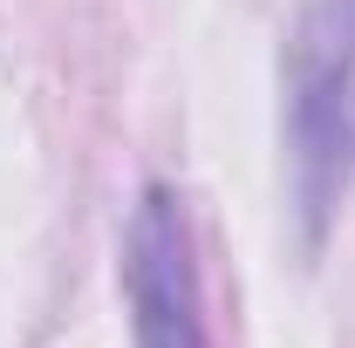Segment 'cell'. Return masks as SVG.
Wrapping results in <instances>:
<instances>
[{
	"label": "cell",
	"instance_id": "6da1fadb",
	"mask_svg": "<svg viewBox=\"0 0 355 348\" xmlns=\"http://www.w3.org/2000/svg\"><path fill=\"white\" fill-rule=\"evenodd\" d=\"M349 76H355V0H321L301 21L287 69V143H294V198L308 246L342 191V137H349Z\"/></svg>",
	"mask_w": 355,
	"mask_h": 348
},
{
	"label": "cell",
	"instance_id": "7a4b0ae2",
	"mask_svg": "<svg viewBox=\"0 0 355 348\" xmlns=\"http://www.w3.org/2000/svg\"><path fill=\"white\" fill-rule=\"evenodd\" d=\"M123 307L137 348H212L205 273L184 198L171 184H144L123 225Z\"/></svg>",
	"mask_w": 355,
	"mask_h": 348
}]
</instances>
